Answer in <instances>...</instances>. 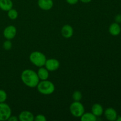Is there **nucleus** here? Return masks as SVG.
I'll list each match as a JSON object with an SVG mask.
<instances>
[{
	"instance_id": "5",
	"label": "nucleus",
	"mask_w": 121,
	"mask_h": 121,
	"mask_svg": "<svg viewBox=\"0 0 121 121\" xmlns=\"http://www.w3.org/2000/svg\"><path fill=\"white\" fill-rule=\"evenodd\" d=\"M11 115V109L8 104L0 103V121H8Z\"/></svg>"
},
{
	"instance_id": "2",
	"label": "nucleus",
	"mask_w": 121,
	"mask_h": 121,
	"mask_svg": "<svg viewBox=\"0 0 121 121\" xmlns=\"http://www.w3.org/2000/svg\"><path fill=\"white\" fill-rule=\"evenodd\" d=\"M37 88L39 93L44 95H50L55 91V86L54 83L47 80L39 82L37 86Z\"/></svg>"
},
{
	"instance_id": "17",
	"label": "nucleus",
	"mask_w": 121,
	"mask_h": 121,
	"mask_svg": "<svg viewBox=\"0 0 121 121\" xmlns=\"http://www.w3.org/2000/svg\"><path fill=\"white\" fill-rule=\"evenodd\" d=\"M7 12H8V17H9V19L12 20H14L17 18L18 16V11L16 9L11 8Z\"/></svg>"
},
{
	"instance_id": "19",
	"label": "nucleus",
	"mask_w": 121,
	"mask_h": 121,
	"mask_svg": "<svg viewBox=\"0 0 121 121\" xmlns=\"http://www.w3.org/2000/svg\"><path fill=\"white\" fill-rule=\"evenodd\" d=\"M7 99V94L5 91L0 89V103H3L6 101Z\"/></svg>"
},
{
	"instance_id": "4",
	"label": "nucleus",
	"mask_w": 121,
	"mask_h": 121,
	"mask_svg": "<svg viewBox=\"0 0 121 121\" xmlns=\"http://www.w3.org/2000/svg\"><path fill=\"white\" fill-rule=\"evenodd\" d=\"M70 112L73 117L80 118L85 113V107L80 101H74L69 108Z\"/></svg>"
},
{
	"instance_id": "26",
	"label": "nucleus",
	"mask_w": 121,
	"mask_h": 121,
	"mask_svg": "<svg viewBox=\"0 0 121 121\" xmlns=\"http://www.w3.org/2000/svg\"><path fill=\"white\" fill-rule=\"evenodd\" d=\"M117 121H121V117H118L117 119Z\"/></svg>"
},
{
	"instance_id": "23",
	"label": "nucleus",
	"mask_w": 121,
	"mask_h": 121,
	"mask_svg": "<svg viewBox=\"0 0 121 121\" xmlns=\"http://www.w3.org/2000/svg\"><path fill=\"white\" fill-rule=\"evenodd\" d=\"M66 2L70 5H75L79 2V0H66Z\"/></svg>"
},
{
	"instance_id": "1",
	"label": "nucleus",
	"mask_w": 121,
	"mask_h": 121,
	"mask_svg": "<svg viewBox=\"0 0 121 121\" xmlns=\"http://www.w3.org/2000/svg\"><path fill=\"white\" fill-rule=\"evenodd\" d=\"M21 79L26 86L31 88L37 87L40 82L37 73L31 69H26L21 73Z\"/></svg>"
},
{
	"instance_id": "20",
	"label": "nucleus",
	"mask_w": 121,
	"mask_h": 121,
	"mask_svg": "<svg viewBox=\"0 0 121 121\" xmlns=\"http://www.w3.org/2000/svg\"><path fill=\"white\" fill-rule=\"evenodd\" d=\"M12 46H13V44H12V42L9 40H7L4 42L3 48L5 50L8 51L11 50L12 48Z\"/></svg>"
},
{
	"instance_id": "8",
	"label": "nucleus",
	"mask_w": 121,
	"mask_h": 121,
	"mask_svg": "<svg viewBox=\"0 0 121 121\" xmlns=\"http://www.w3.org/2000/svg\"><path fill=\"white\" fill-rule=\"evenodd\" d=\"M106 119L110 121H117L118 118V113L116 110L112 108H108L104 112Z\"/></svg>"
},
{
	"instance_id": "11",
	"label": "nucleus",
	"mask_w": 121,
	"mask_h": 121,
	"mask_svg": "<svg viewBox=\"0 0 121 121\" xmlns=\"http://www.w3.org/2000/svg\"><path fill=\"white\" fill-rule=\"evenodd\" d=\"M18 120L20 121H33L34 120V116L30 111H24L19 115Z\"/></svg>"
},
{
	"instance_id": "3",
	"label": "nucleus",
	"mask_w": 121,
	"mask_h": 121,
	"mask_svg": "<svg viewBox=\"0 0 121 121\" xmlns=\"http://www.w3.org/2000/svg\"><path fill=\"white\" fill-rule=\"evenodd\" d=\"M30 62L37 67H43L44 66L47 59L44 54L40 52L35 51L32 52L29 56Z\"/></svg>"
},
{
	"instance_id": "6",
	"label": "nucleus",
	"mask_w": 121,
	"mask_h": 121,
	"mask_svg": "<svg viewBox=\"0 0 121 121\" xmlns=\"http://www.w3.org/2000/svg\"><path fill=\"white\" fill-rule=\"evenodd\" d=\"M46 68L50 72H54L59 69L60 63L58 60L56 59H47L44 65Z\"/></svg>"
},
{
	"instance_id": "10",
	"label": "nucleus",
	"mask_w": 121,
	"mask_h": 121,
	"mask_svg": "<svg viewBox=\"0 0 121 121\" xmlns=\"http://www.w3.org/2000/svg\"><path fill=\"white\" fill-rule=\"evenodd\" d=\"M39 8L44 11H48L53 7V0H38Z\"/></svg>"
},
{
	"instance_id": "21",
	"label": "nucleus",
	"mask_w": 121,
	"mask_h": 121,
	"mask_svg": "<svg viewBox=\"0 0 121 121\" xmlns=\"http://www.w3.org/2000/svg\"><path fill=\"white\" fill-rule=\"evenodd\" d=\"M35 121H46V117L42 114H39L37 116L34 117V120Z\"/></svg>"
},
{
	"instance_id": "15",
	"label": "nucleus",
	"mask_w": 121,
	"mask_h": 121,
	"mask_svg": "<svg viewBox=\"0 0 121 121\" xmlns=\"http://www.w3.org/2000/svg\"><path fill=\"white\" fill-rule=\"evenodd\" d=\"M37 75L39 79L41 80H47L49 76V73L48 70L46 67H39V69L38 70Z\"/></svg>"
},
{
	"instance_id": "14",
	"label": "nucleus",
	"mask_w": 121,
	"mask_h": 121,
	"mask_svg": "<svg viewBox=\"0 0 121 121\" xmlns=\"http://www.w3.org/2000/svg\"><path fill=\"white\" fill-rule=\"evenodd\" d=\"M13 2L11 0H0V9L4 11H8L13 8Z\"/></svg>"
},
{
	"instance_id": "18",
	"label": "nucleus",
	"mask_w": 121,
	"mask_h": 121,
	"mask_svg": "<svg viewBox=\"0 0 121 121\" xmlns=\"http://www.w3.org/2000/svg\"><path fill=\"white\" fill-rule=\"evenodd\" d=\"M72 98L74 101H80L82 99V94L79 91H74L72 95Z\"/></svg>"
},
{
	"instance_id": "25",
	"label": "nucleus",
	"mask_w": 121,
	"mask_h": 121,
	"mask_svg": "<svg viewBox=\"0 0 121 121\" xmlns=\"http://www.w3.org/2000/svg\"><path fill=\"white\" fill-rule=\"evenodd\" d=\"M79 1H80L82 2H83V3L87 4V3H89V2H91L92 0H79Z\"/></svg>"
},
{
	"instance_id": "16",
	"label": "nucleus",
	"mask_w": 121,
	"mask_h": 121,
	"mask_svg": "<svg viewBox=\"0 0 121 121\" xmlns=\"http://www.w3.org/2000/svg\"><path fill=\"white\" fill-rule=\"evenodd\" d=\"M82 121H97V117L91 112L84 113L80 117Z\"/></svg>"
},
{
	"instance_id": "24",
	"label": "nucleus",
	"mask_w": 121,
	"mask_h": 121,
	"mask_svg": "<svg viewBox=\"0 0 121 121\" xmlns=\"http://www.w3.org/2000/svg\"><path fill=\"white\" fill-rule=\"evenodd\" d=\"M18 120V118L16 117V116H11L8 118V121H17Z\"/></svg>"
},
{
	"instance_id": "9",
	"label": "nucleus",
	"mask_w": 121,
	"mask_h": 121,
	"mask_svg": "<svg viewBox=\"0 0 121 121\" xmlns=\"http://www.w3.org/2000/svg\"><path fill=\"white\" fill-rule=\"evenodd\" d=\"M73 28L70 25L66 24L63 26L61 30V34L65 39H70L73 35Z\"/></svg>"
},
{
	"instance_id": "12",
	"label": "nucleus",
	"mask_w": 121,
	"mask_h": 121,
	"mask_svg": "<svg viewBox=\"0 0 121 121\" xmlns=\"http://www.w3.org/2000/svg\"><path fill=\"white\" fill-rule=\"evenodd\" d=\"M109 32L113 36H117L119 35L121 32V28L119 24L117 22L111 24L109 27Z\"/></svg>"
},
{
	"instance_id": "7",
	"label": "nucleus",
	"mask_w": 121,
	"mask_h": 121,
	"mask_svg": "<svg viewBox=\"0 0 121 121\" xmlns=\"http://www.w3.org/2000/svg\"><path fill=\"white\" fill-rule=\"evenodd\" d=\"M17 28L15 26L10 25L5 28L3 31L4 37L7 40H12L15 37L17 34Z\"/></svg>"
},
{
	"instance_id": "13",
	"label": "nucleus",
	"mask_w": 121,
	"mask_h": 121,
	"mask_svg": "<svg viewBox=\"0 0 121 121\" xmlns=\"http://www.w3.org/2000/svg\"><path fill=\"white\" fill-rule=\"evenodd\" d=\"M91 112L96 117H100L104 113V108H103L102 106L100 104H95L93 106H92V109H91Z\"/></svg>"
},
{
	"instance_id": "22",
	"label": "nucleus",
	"mask_w": 121,
	"mask_h": 121,
	"mask_svg": "<svg viewBox=\"0 0 121 121\" xmlns=\"http://www.w3.org/2000/svg\"><path fill=\"white\" fill-rule=\"evenodd\" d=\"M115 22L118 24L121 23V14H117L115 17Z\"/></svg>"
}]
</instances>
